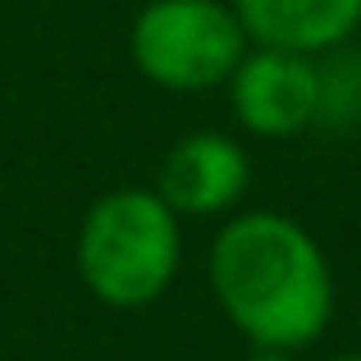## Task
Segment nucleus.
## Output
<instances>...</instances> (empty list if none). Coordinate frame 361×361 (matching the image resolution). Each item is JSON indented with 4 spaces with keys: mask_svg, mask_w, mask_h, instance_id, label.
I'll use <instances>...</instances> for the list:
<instances>
[{
    "mask_svg": "<svg viewBox=\"0 0 361 361\" xmlns=\"http://www.w3.org/2000/svg\"><path fill=\"white\" fill-rule=\"evenodd\" d=\"M211 288L252 348L298 353L334 316V270L307 224L283 211H238L211 243Z\"/></svg>",
    "mask_w": 361,
    "mask_h": 361,
    "instance_id": "1",
    "label": "nucleus"
},
{
    "mask_svg": "<svg viewBox=\"0 0 361 361\" xmlns=\"http://www.w3.org/2000/svg\"><path fill=\"white\" fill-rule=\"evenodd\" d=\"M183 265V224L156 188H115L78 224V274L97 302L137 311L165 298Z\"/></svg>",
    "mask_w": 361,
    "mask_h": 361,
    "instance_id": "2",
    "label": "nucleus"
},
{
    "mask_svg": "<svg viewBox=\"0 0 361 361\" xmlns=\"http://www.w3.org/2000/svg\"><path fill=\"white\" fill-rule=\"evenodd\" d=\"M247 51L252 42L229 0H147L128 32L137 73L178 97L224 87Z\"/></svg>",
    "mask_w": 361,
    "mask_h": 361,
    "instance_id": "3",
    "label": "nucleus"
},
{
    "mask_svg": "<svg viewBox=\"0 0 361 361\" xmlns=\"http://www.w3.org/2000/svg\"><path fill=\"white\" fill-rule=\"evenodd\" d=\"M238 128L279 142L320 123V55L252 46L224 82Z\"/></svg>",
    "mask_w": 361,
    "mask_h": 361,
    "instance_id": "4",
    "label": "nucleus"
},
{
    "mask_svg": "<svg viewBox=\"0 0 361 361\" xmlns=\"http://www.w3.org/2000/svg\"><path fill=\"white\" fill-rule=\"evenodd\" d=\"M252 183V160L243 142L220 128H197L165 151L156 169V192L178 220L229 215Z\"/></svg>",
    "mask_w": 361,
    "mask_h": 361,
    "instance_id": "5",
    "label": "nucleus"
},
{
    "mask_svg": "<svg viewBox=\"0 0 361 361\" xmlns=\"http://www.w3.org/2000/svg\"><path fill=\"white\" fill-rule=\"evenodd\" d=\"M252 46L325 55L361 27V0H229Z\"/></svg>",
    "mask_w": 361,
    "mask_h": 361,
    "instance_id": "6",
    "label": "nucleus"
},
{
    "mask_svg": "<svg viewBox=\"0 0 361 361\" xmlns=\"http://www.w3.org/2000/svg\"><path fill=\"white\" fill-rule=\"evenodd\" d=\"M243 361H293V353H270V348H256V353H247Z\"/></svg>",
    "mask_w": 361,
    "mask_h": 361,
    "instance_id": "7",
    "label": "nucleus"
},
{
    "mask_svg": "<svg viewBox=\"0 0 361 361\" xmlns=\"http://www.w3.org/2000/svg\"><path fill=\"white\" fill-rule=\"evenodd\" d=\"M329 361H361V353H343V357H329Z\"/></svg>",
    "mask_w": 361,
    "mask_h": 361,
    "instance_id": "8",
    "label": "nucleus"
},
{
    "mask_svg": "<svg viewBox=\"0 0 361 361\" xmlns=\"http://www.w3.org/2000/svg\"><path fill=\"white\" fill-rule=\"evenodd\" d=\"M357 128H361V106H357Z\"/></svg>",
    "mask_w": 361,
    "mask_h": 361,
    "instance_id": "9",
    "label": "nucleus"
}]
</instances>
